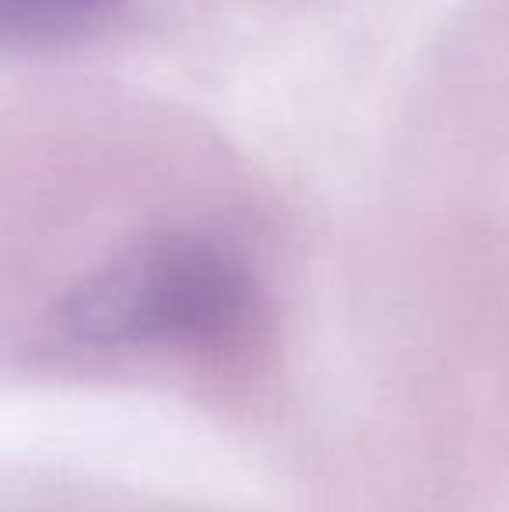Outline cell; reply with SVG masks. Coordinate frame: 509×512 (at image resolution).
Instances as JSON below:
<instances>
[{"label": "cell", "mask_w": 509, "mask_h": 512, "mask_svg": "<svg viewBox=\"0 0 509 512\" xmlns=\"http://www.w3.org/2000/svg\"><path fill=\"white\" fill-rule=\"evenodd\" d=\"M248 272L196 234H157L84 276L60 307L63 331L98 349L224 342L252 314Z\"/></svg>", "instance_id": "cell-1"}, {"label": "cell", "mask_w": 509, "mask_h": 512, "mask_svg": "<svg viewBox=\"0 0 509 512\" xmlns=\"http://www.w3.org/2000/svg\"><path fill=\"white\" fill-rule=\"evenodd\" d=\"M116 0H0V49L49 53L81 42L109 18Z\"/></svg>", "instance_id": "cell-2"}]
</instances>
